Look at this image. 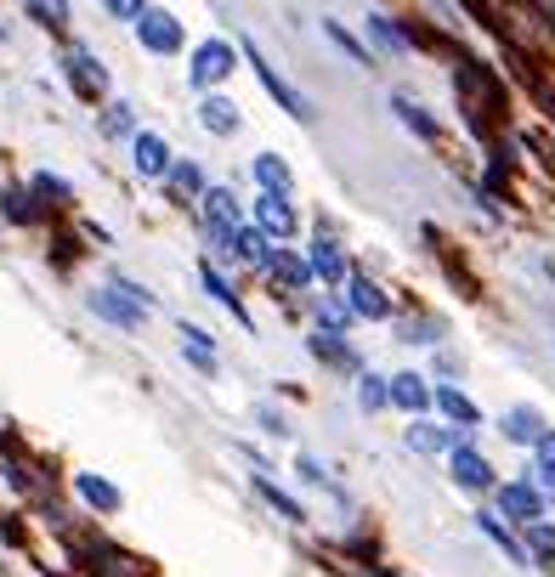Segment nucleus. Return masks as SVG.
Listing matches in <instances>:
<instances>
[{
	"mask_svg": "<svg viewBox=\"0 0 555 577\" xmlns=\"http://www.w3.org/2000/svg\"><path fill=\"white\" fill-rule=\"evenodd\" d=\"M460 68H453V85H460V102H465V114H471V130L487 136V119H494L505 108V85L494 80V68L476 62V57H453Z\"/></svg>",
	"mask_w": 555,
	"mask_h": 577,
	"instance_id": "nucleus-1",
	"label": "nucleus"
},
{
	"mask_svg": "<svg viewBox=\"0 0 555 577\" xmlns=\"http://www.w3.org/2000/svg\"><path fill=\"white\" fill-rule=\"evenodd\" d=\"M91 312H96V318H108L114 328H142L148 300L125 295V284H108V289H91Z\"/></svg>",
	"mask_w": 555,
	"mask_h": 577,
	"instance_id": "nucleus-2",
	"label": "nucleus"
},
{
	"mask_svg": "<svg viewBox=\"0 0 555 577\" xmlns=\"http://www.w3.org/2000/svg\"><path fill=\"white\" fill-rule=\"evenodd\" d=\"M62 74H69L74 96H85V102H96V96L108 91V68L96 62L85 46H69V57H62Z\"/></svg>",
	"mask_w": 555,
	"mask_h": 577,
	"instance_id": "nucleus-3",
	"label": "nucleus"
},
{
	"mask_svg": "<svg viewBox=\"0 0 555 577\" xmlns=\"http://www.w3.org/2000/svg\"><path fill=\"white\" fill-rule=\"evenodd\" d=\"M448 470H453V482H460L465 493H487V487H494V470H487V459L471 448L465 436L448 448Z\"/></svg>",
	"mask_w": 555,
	"mask_h": 577,
	"instance_id": "nucleus-4",
	"label": "nucleus"
},
{
	"mask_svg": "<svg viewBox=\"0 0 555 577\" xmlns=\"http://www.w3.org/2000/svg\"><path fill=\"white\" fill-rule=\"evenodd\" d=\"M227 74H233V46H227V41H205L199 51H193V62H187V80L199 91H210Z\"/></svg>",
	"mask_w": 555,
	"mask_h": 577,
	"instance_id": "nucleus-5",
	"label": "nucleus"
},
{
	"mask_svg": "<svg viewBox=\"0 0 555 577\" xmlns=\"http://www.w3.org/2000/svg\"><path fill=\"white\" fill-rule=\"evenodd\" d=\"M137 34H142V46H148V51H159V57L182 51V23H176L171 12L142 7V12H137Z\"/></svg>",
	"mask_w": 555,
	"mask_h": 577,
	"instance_id": "nucleus-6",
	"label": "nucleus"
},
{
	"mask_svg": "<svg viewBox=\"0 0 555 577\" xmlns=\"http://www.w3.org/2000/svg\"><path fill=\"white\" fill-rule=\"evenodd\" d=\"M244 57H250V68H255V80L267 85V91L284 102V108H289V114H296V119H312V102H307L296 85H289V80L278 74V68H273V62H261V51H255V46H244Z\"/></svg>",
	"mask_w": 555,
	"mask_h": 577,
	"instance_id": "nucleus-7",
	"label": "nucleus"
},
{
	"mask_svg": "<svg viewBox=\"0 0 555 577\" xmlns=\"http://www.w3.org/2000/svg\"><path fill=\"white\" fill-rule=\"evenodd\" d=\"M499 509H505L510 521H521V527H528V521H544V493L528 487V482H505V487H499Z\"/></svg>",
	"mask_w": 555,
	"mask_h": 577,
	"instance_id": "nucleus-8",
	"label": "nucleus"
},
{
	"mask_svg": "<svg viewBox=\"0 0 555 577\" xmlns=\"http://www.w3.org/2000/svg\"><path fill=\"white\" fill-rule=\"evenodd\" d=\"M307 266H312V278H323V284H346V255H340V244L329 232L317 227V238H312V255H307Z\"/></svg>",
	"mask_w": 555,
	"mask_h": 577,
	"instance_id": "nucleus-9",
	"label": "nucleus"
},
{
	"mask_svg": "<svg viewBox=\"0 0 555 577\" xmlns=\"http://www.w3.org/2000/svg\"><path fill=\"white\" fill-rule=\"evenodd\" d=\"M385 396L403 407V414H426L431 407V385H426V373H391L385 380Z\"/></svg>",
	"mask_w": 555,
	"mask_h": 577,
	"instance_id": "nucleus-10",
	"label": "nucleus"
},
{
	"mask_svg": "<svg viewBox=\"0 0 555 577\" xmlns=\"http://www.w3.org/2000/svg\"><path fill=\"white\" fill-rule=\"evenodd\" d=\"M255 232H267V238H289L296 232V210H289V198L284 193H261L255 198Z\"/></svg>",
	"mask_w": 555,
	"mask_h": 577,
	"instance_id": "nucleus-11",
	"label": "nucleus"
},
{
	"mask_svg": "<svg viewBox=\"0 0 555 577\" xmlns=\"http://www.w3.org/2000/svg\"><path fill=\"white\" fill-rule=\"evenodd\" d=\"M199 198H205L210 238H221V232H233V227H239V198H233V187H205Z\"/></svg>",
	"mask_w": 555,
	"mask_h": 577,
	"instance_id": "nucleus-12",
	"label": "nucleus"
},
{
	"mask_svg": "<svg viewBox=\"0 0 555 577\" xmlns=\"http://www.w3.org/2000/svg\"><path fill=\"white\" fill-rule=\"evenodd\" d=\"M130 153H137V170H142V176H165V170H171V148H165V136H153V130H137Z\"/></svg>",
	"mask_w": 555,
	"mask_h": 577,
	"instance_id": "nucleus-13",
	"label": "nucleus"
},
{
	"mask_svg": "<svg viewBox=\"0 0 555 577\" xmlns=\"http://www.w3.org/2000/svg\"><path fill=\"white\" fill-rule=\"evenodd\" d=\"M312 357L335 362V368H346V373H357V368H363V362H357V351L340 339V328H317V334H312Z\"/></svg>",
	"mask_w": 555,
	"mask_h": 577,
	"instance_id": "nucleus-14",
	"label": "nucleus"
},
{
	"mask_svg": "<svg viewBox=\"0 0 555 577\" xmlns=\"http://www.w3.org/2000/svg\"><path fill=\"white\" fill-rule=\"evenodd\" d=\"M74 493H80L91 509H103V516H114V509H119V487H114V482H103V475H91V470H80V475H74Z\"/></svg>",
	"mask_w": 555,
	"mask_h": 577,
	"instance_id": "nucleus-15",
	"label": "nucleus"
},
{
	"mask_svg": "<svg viewBox=\"0 0 555 577\" xmlns=\"http://www.w3.org/2000/svg\"><path fill=\"white\" fill-rule=\"evenodd\" d=\"M351 312H357V318H391V300L380 295L374 278H363V272L351 278Z\"/></svg>",
	"mask_w": 555,
	"mask_h": 577,
	"instance_id": "nucleus-16",
	"label": "nucleus"
},
{
	"mask_svg": "<svg viewBox=\"0 0 555 577\" xmlns=\"http://www.w3.org/2000/svg\"><path fill=\"white\" fill-rule=\"evenodd\" d=\"M431 402H437V407H442V414L453 419V430H471V425L482 419V414H476V402H471L465 391H453V385H442V391H431Z\"/></svg>",
	"mask_w": 555,
	"mask_h": 577,
	"instance_id": "nucleus-17",
	"label": "nucleus"
},
{
	"mask_svg": "<svg viewBox=\"0 0 555 577\" xmlns=\"http://www.w3.org/2000/svg\"><path fill=\"white\" fill-rule=\"evenodd\" d=\"M199 125H205L210 136H233V130H239V108H233L227 96H205V102H199Z\"/></svg>",
	"mask_w": 555,
	"mask_h": 577,
	"instance_id": "nucleus-18",
	"label": "nucleus"
},
{
	"mask_svg": "<svg viewBox=\"0 0 555 577\" xmlns=\"http://www.w3.org/2000/svg\"><path fill=\"white\" fill-rule=\"evenodd\" d=\"M499 430H505L510 441H528V448H533V441H539V436H544L550 425L539 419V407H510V414L499 419Z\"/></svg>",
	"mask_w": 555,
	"mask_h": 577,
	"instance_id": "nucleus-19",
	"label": "nucleus"
},
{
	"mask_svg": "<svg viewBox=\"0 0 555 577\" xmlns=\"http://www.w3.org/2000/svg\"><path fill=\"white\" fill-rule=\"evenodd\" d=\"M182 357L199 368V373H216V346H210V334L193 328V323H182Z\"/></svg>",
	"mask_w": 555,
	"mask_h": 577,
	"instance_id": "nucleus-20",
	"label": "nucleus"
},
{
	"mask_svg": "<svg viewBox=\"0 0 555 577\" xmlns=\"http://www.w3.org/2000/svg\"><path fill=\"white\" fill-rule=\"evenodd\" d=\"M165 182H171V198L187 204V198H199V193H205V170H199V164H176V159H171Z\"/></svg>",
	"mask_w": 555,
	"mask_h": 577,
	"instance_id": "nucleus-21",
	"label": "nucleus"
},
{
	"mask_svg": "<svg viewBox=\"0 0 555 577\" xmlns=\"http://www.w3.org/2000/svg\"><path fill=\"white\" fill-rule=\"evenodd\" d=\"M267 266H273V278H284V289H307L312 284V266L301 255H289V250H273Z\"/></svg>",
	"mask_w": 555,
	"mask_h": 577,
	"instance_id": "nucleus-22",
	"label": "nucleus"
},
{
	"mask_svg": "<svg viewBox=\"0 0 555 577\" xmlns=\"http://www.w3.org/2000/svg\"><path fill=\"white\" fill-rule=\"evenodd\" d=\"M476 527L499 543V550H505V561H516V566H533V561H528V550H521V543L505 532V521H499V516H487V509H476Z\"/></svg>",
	"mask_w": 555,
	"mask_h": 577,
	"instance_id": "nucleus-23",
	"label": "nucleus"
},
{
	"mask_svg": "<svg viewBox=\"0 0 555 577\" xmlns=\"http://www.w3.org/2000/svg\"><path fill=\"white\" fill-rule=\"evenodd\" d=\"M85 566H91V577H142V561H130L119 550H96Z\"/></svg>",
	"mask_w": 555,
	"mask_h": 577,
	"instance_id": "nucleus-24",
	"label": "nucleus"
},
{
	"mask_svg": "<svg viewBox=\"0 0 555 577\" xmlns=\"http://www.w3.org/2000/svg\"><path fill=\"white\" fill-rule=\"evenodd\" d=\"M453 441H460V430H437V425H408V448H414V453H448Z\"/></svg>",
	"mask_w": 555,
	"mask_h": 577,
	"instance_id": "nucleus-25",
	"label": "nucleus"
},
{
	"mask_svg": "<svg viewBox=\"0 0 555 577\" xmlns=\"http://www.w3.org/2000/svg\"><path fill=\"white\" fill-rule=\"evenodd\" d=\"M521 550H528V561H533V566H555V527L528 521V543H521Z\"/></svg>",
	"mask_w": 555,
	"mask_h": 577,
	"instance_id": "nucleus-26",
	"label": "nucleus"
},
{
	"mask_svg": "<svg viewBox=\"0 0 555 577\" xmlns=\"http://www.w3.org/2000/svg\"><path fill=\"white\" fill-rule=\"evenodd\" d=\"M255 487H261V498H267V504L278 509V516H284V521H296V527L307 521V509H301L296 498H289V493H284L278 482H267V475H255Z\"/></svg>",
	"mask_w": 555,
	"mask_h": 577,
	"instance_id": "nucleus-27",
	"label": "nucleus"
},
{
	"mask_svg": "<svg viewBox=\"0 0 555 577\" xmlns=\"http://www.w3.org/2000/svg\"><path fill=\"white\" fill-rule=\"evenodd\" d=\"M391 108H397V119H403L408 130H419L426 142H437V119H431L426 108H419V102H408V96H391Z\"/></svg>",
	"mask_w": 555,
	"mask_h": 577,
	"instance_id": "nucleus-28",
	"label": "nucleus"
},
{
	"mask_svg": "<svg viewBox=\"0 0 555 577\" xmlns=\"http://www.w3.org/2000/svg\"><path fill=\"white\" fill-rule=\"evenodd\" d=\"M255 182L267 187V193H289V164H284L278 153H261V159H255Z\"/></svg>",
	"mask_w": 555,
	"mask_h": 577,
	"instance_id": "nucleus-29",
	"label": "nucleus"
},
{
	"mask_svg": "<svg viewBox=\"0 0 555 577\" xmlns=\"http://www.w3.org/2000/svg\"><path fill=\"white\" fill-rule=\"evenodd\" d=\"M533 453H539V464H533V470H539V487H544L550 504H555V430H544V436L533 441Z\"/></svg>",
	"mask_w": 555,
	"mask_h": 577,
	"instance_id": "nucleus-30",
	"label": "nucleus"
},
{
	"mask_svg": "<svg viewBox=\"0 0 555 577\" xmlns=\"http://www.w3.org/2000/svg\"><path fill=\"white\" fill-rule=\"evenodd\" d=\"M397 339H408V346H437V339H442V323H437V318H403V323H397Z\"/></svg>",
	"mask_w": 555,
	"mask_h": 577,
	"instance_id": "nucleus-31",
	"label": "nucleus"
},
{
	"mask_svg": "<svg viewBox=\"0 0 555 577\" xmlns=\"http://www.w3.org/2000/svg\"><path fill=\"white\" fill-rule=\"evenodd\" d=\"M23 12L35 18L41 28H62L69 23V0H23Z\"/></svg>",
	"mask_w": 555,
	"mask_h": 577,
	"instance_id": "nucleus-32",
	"label": "nucleus"
},
{
	"mask_svg": "<svg viewBox=\"0 0 555 577\" xmlns=\"http://www.w3.org/2000/svg\"><path fill=\"white\" fill-rule=\"evenodd\" d=\"M0 216H7V221H18V227H28L41 210L28 204V193H23V187H7V193H0Z\"/></svg>",
	"mask_w": 555,
	"mask_h": 577,
	"instance_id": "nucleus-33",
	"label": "nucleus"
},
{
	"mask_svg": "<svg viewBox=\"0 0 555 577\" xmlns=\"http://www.w3.org/2000/svg\"><path fill=\"white\" fill-rule=\"evenodd\" d=\"M199 278H205V289H210V295H216L221 305H233V318H244V305H239V295H233V284H227V278H221V272H216L210 261L199 266ZM244 323H250V318H244Z\"/></svg>",
	"mask_w": 555,
	"mask_h": 577,
	"instance_id": "nucleus-34",
	"label": "nucleus"
},
{
	"mask_svg": "<svg viewBox=\"0 0 555 577\" xmlns=\"http://www.w3.org/2000/svg\"><path fill=\"white\" fill-rule=\"evenodd\" d=\"M357 402H363V414H380V407L391 402V396H385V380H380V373H363V380H357Z\"/></svg>",
	"mask_w": 555,
	"mask_h": 577,
	"instance_id": "nucleus-35",
	"label": "nucleus"
},
{
	"mask_svg": "<svg viewBox=\"0 0 555 577\" xmlns=\"http://www.w3.org/2000/svg\"><path fill=\"white\" fill-rule=\"evenodd\" d=\"M28 193H41V204H69L74 198L62 176H35V182H28Z\"/></svg>",
	"mask_w": 555,
	"mask_h": 577,
	"instance_id": "nucleus-36",
	"label": "nucleus"
},
{
	"mask_svg": "<svg viewBox=\"0 0 555 577\" xmlns=\"http://www.w3.org/2000/svg\"><path fill=\"white\" fill-rule=\"evenodd\" d=\"M369 28H374V41H380L385 51H403V46H408V34H403V28H391L385 18H369Z\"/></svg>",
	"mask_w": 555,
	"mask_h": 577,
	"instance_id": "nucleus-37",
	"label": "nucleus"
},
{
	"mask_svg": "<svg viewBox=\"0 0 555 577\" xmlns=\"http://www.w3.org/2000/svg\"><path fill=\"white\" fill-rule=\"evenodd\" d=\"M323 28H329V41H335V46H340V51H346L351 62H369V51H363V46H357V41H351V34L340 28V23H323Z\"/></svg>",
	"mask_w": 555,
	"mask_h": 577,
	"instance_id": "nucleus-38",
	"label": "nucleus"
},
{
	"mask_svg": "<svg viewBox=\"0 0 555 577\" xmlns=\"http://www.w3.org/2000/svg\"><path fill=\"white\" fill-rule=\"evenodd\" d=\"M103 130L108 136H130V108H125V102H114V108L103 114Z\"/></svg>",
	"mask_w": 555,
	"mask_h": 577,
	"instance_id": "nucleus-39",
	"label": "nucleus"
},
{
	"mask_svg": "<svg viewBox=\"0 0 555 577\" xmlns=\"http://www.w3.org/2000/svg\"><path fill=\"white\" fill-rule=\"evenodd\" d=\"M108 7V18H125V23H137V12L148 7V0H103Z\"/></svg>",
	"mask_w": 555,
	"mask_h": 577,
	"instance_id": "nucleus-40",
	"label": "nucleus"
},
{
	"mask_svg": "<svg viewBox=\"0 0 555 577\" xmlns=\"http://www.w3.org/2000/svg\"><path fill=\"white\" fill-rule=\"evenodd\" d=\"M255 419H261V430H273V436H284L289 425H284V414H273V407H255Z\"/></svg>",
	"mask_w": 555,
	"mask_h": 577,
	"instance_id": "nucleus-41",
	"label": "nucleus"
},
{
	"mask_svg": "<svg viewBox=\"0 0 555 577\" xmlns=\"http://www.w3.org/2000/svg\"><path fill=\"white\" fill-rule=\"evenodd\" d=\"M296 470H301V475H307V482H323V464H317V459H312V453H301V459H296Z\"/></svg>",
	"mask_w": 555,
	"mask_h": 577,
	"instance_id": "nucleus-42",
	"label": "nucleus"
},
{
	"mask_svg": "<svg viewBox=\"0 0 555 577\" xmlns=\"http://www.w3.org/2000/svg\"><path fill=\"white\" fill-rule=\"evenodd\" d=\"M374 577H391V572H374Z\"/></svg>",
	"mask_w": 555,
	"mask_h": 577,
	"instance_id": "nucleus-43",
	"label": "nucleus"
}]
</instances>
